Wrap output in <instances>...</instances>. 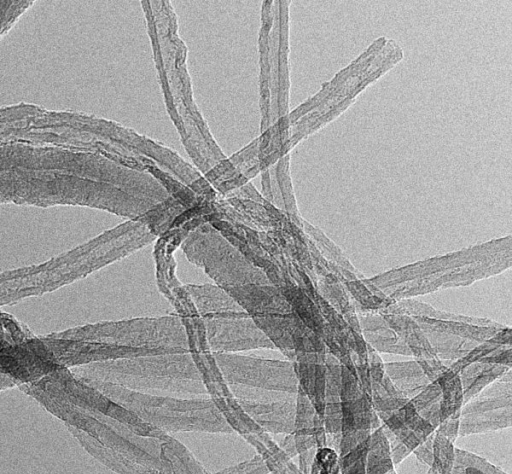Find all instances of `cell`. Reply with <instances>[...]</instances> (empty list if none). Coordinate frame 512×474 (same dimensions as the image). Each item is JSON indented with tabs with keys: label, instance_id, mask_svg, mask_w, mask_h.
<instances>
[{
	"label": "cell",
	"instance_id": "obj_2",
	"mask_svg": "<svg viewBox=\"0 0 512 474\" xmlns=\"http://www.w3.org/2000/svg\"><path fill=\"white\" fill-rule=\"evenodd\" d=\"M232 297L251 317L292 313V307L279 289L268 284L233 287Z\"/></svg>",
	"mask_w": 512,
	"mask_h": 474
},
{
	"label": "cell",
	"instance_id": "obj_1",
	"mask_svg": "<svg viewBox=\"0 0 512 474\" xmlns=\"http://www.w3.org/2000/svg\"><path fill=\"white\" fill-rule=\"evenodd\" d=\"M227 358L229 376L237 383L289 394L297 392V377L289 362L241 356Z\"/></svg>",
	"mask_w": 512,
	"mask_h": 474
},
{
	"label": "cell",
	"instance_id": "obj_3",
	"mask_svg": "<svg viewBox=\"0 0 512 474\" xmlns=\"http://www.w3.org/2000/svg\"><path fill=\"white\" fill-rule=\"evenodd\" d=\"M248 413L263 427L272 431L290 432L293 428L295 405L292 398L278 401H244Z\"/></svg>",
	"mask_w": 512,
	"mask_h": 474
},
{
	"label": "cell",
	"instance_id": "obj_4",
	"mask_svg": "<svg viewBox=\"0 0 512 474\" xmlns=\"http://www.w3.org/2000/svg\"><path fill=\"white\" fill-rule=\"evenodd\" d=\"M364 337L372 347L381 352H397L398 346L396 333L389 327L384 318L370 316L362 319L361 322Z\"/></svg>",
	"mask_w": 512,
	"mask_h": 474
}]
</instances>
